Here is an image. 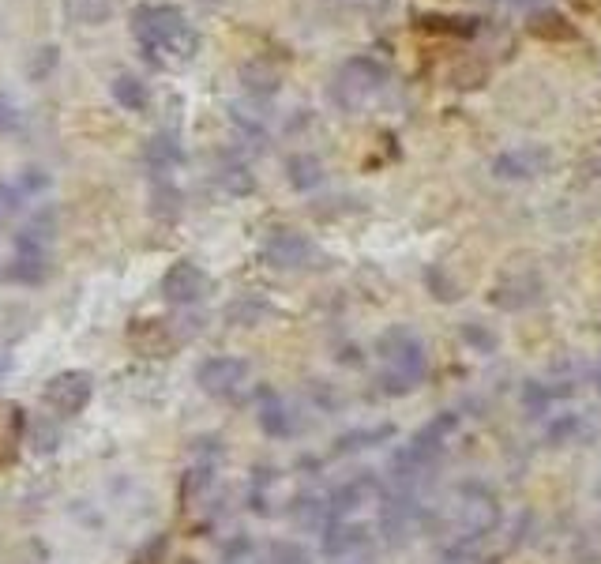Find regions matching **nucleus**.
I'll use <instances>...</instances> for the list:
<instances>
[{"mask_svg":"<svg viewBox=\"0 0 601 564\" xmlns=\"http://www.w3.org/2000/svg\"><path fill=\"white\" fill-rule=\"evenodd\" d=\"M132 34L143 46L147 57H173V61H192L196 49H200V38L188 27V19L181 16V8L173 4H139L132 12Z\"/></svg>","mask_w":601,"mask_h":564,"instance_id":"obj_1","label":"nucleus"},{"mask_svg":"<svg viewBox=\"0 0 601 564\" xmlns=\"http://www.w3.org/2000/svg\"><path fill=\"white\" fill-rule=\"evenodd\" d=\"M380 365H384L387 392H410L425 376V346H421L414 331H387L380 339Z\"/></svg>","mask_w":601,"mask_h":564,"instance_id":"obj_2","label":"nucleus"},{"mask_svg":"<svg viewBox=\"0 0 601 564\" xmlns=\"http://www.w3.org/2000/svg\"><path fill=\"white\" fill-rule=\"evenodd\" d=\"M380 91H384V68L372 61V57L346 61L335 72V87H331V94H335V102H339L342 110H361Z\"/></svg>","mask_w":601,"mask_h":564,"instance_id":"obj_3","label":"nucleus"},{"mask_svg":"<svg viewBox=\"0 0 601 564\" xmlns=\"http://www.w3.org/2000/svg\"><path fill=\"white\" fill-rule=\"evenodd\" d=\"M91 395H94V376L87 369H64V373H57L46 384L42 403L53 414H61V418H76L79 410L91 403Z\"/></svg>","mask_w":601,"mask_h":564,"instance_id":"obj_4","label":"nucleus"},{"mask_svg":"<svg viewBox=\"0 0 601 564\" xmlns=\"http://www.w3.org/2000/svg\"><path fill=\"white\" fill-rule=\"evenodd\" d=\"M248 376H252V369H248L245 358L218 354V358H207L196 369V384L215 399H237L248 388Z\"/></svg>","mask_w":601,"mask_h":564,"instance_id":"obj_5","label":"nucleus"},{"mask_svg":"<svg viewBox=\"0 0 601 564\" xmlns=\"http://www.w3.org/2000/svg\"><path fill=\"white\" fill-rule=\"evenodd\" d=\"M451 512H455V523H459V531L466 534H485L489 527H496V519H500V504L489 489L481 486H463L455 493V504H451Z\"/></svg>","mask_w":601,"mask_h":564,"instance_id":"obj_6","label":"nucleus"},{"mask_svg":"<svg viewBox=\"0 0 601 564\" xmlns=\"http://www.w3.org/2000/svg\"><path fill=\"white\" fill-rule=\"evenodd\" d=\"M207 275H203L200 264H192V260H177V264L162 275V298L170 301V305H196V301L207 294Z\"/></svg>","mask_w":601,"mask_h":564,"instance_id":"obj_7","label":"nucleus"},{"mask_svg":"<svg viewBox=\"0 0 601 564\" xmlns=\"http://www.w3.org/2000/svg\"><path fill=\"white\" fill-rule=\"evenodd\" d=\"M376 504H384V486L376 482V478H354V482H346V486L335 493V504H331V516L335 519H350L354 512L361 508H376Z\"/></svg>","mask_w":601,"mask_h":564,"instance_id":"obj_8","label":"nucleus"},{"mask_svg":"<svg viewBox=\"0 0 601 564\" xmlns=\"http://www.w3.org/2000/svg\"><path fill=\"white\" fill-rule=\"evenodd\" d=\"M49 249L42 245H16V256H12V264H8V279L19 282V286H42L49 279Z\"/></svg>","mask_w":601,"mask_h":564,"instance_id":"obj_9","label":"nucleus"},{"mask_svg":"<svg viewBox=\"0 0 601 564\" xmlns=\"http://www.w3.org/2000/svg\"><path fill=\"white\" fill-rule=\"evenodd\" d=\"M263 256H267V260H271L275 267H286V271H293V267L309 264L312 245H309V237H301L297 230H278V234H271V241H267Z\"/></svg>","mask_w":601,"mask_h":564,"instance_id":"obj_10","label":"nucleus"},{"mask_svg":"<svg viewBox=\"0 0 601 564\" xmlns=\"http://www.w3.org/2000/svg\"><path fill=\"white\" fill-rule=\"evenodd\" d=\"M549 162L545 151L538 147H526V151H508V155H500L493 162V173L496 177H504V181H515V177H534Z\"/></svg>","mask_w":601,"mask_h":564,"instance_id":"obj_11","label":"nucleus"},{"mask_svg":"<svg viewBox=\"0 0 601 564\" xmlns=\"http://www.w3.org/2000/svg\"><path fill=\"white\" fill-rule=\"evenodd\" d=\"M181 158H185V151H181L177 136H170V132H158V136H151V140H147V147H143V162H147V166H151L155 173L173 170Z\"/></svg>","mask_w":601,"mask_h":564,"instance_id":"obj_12","label":"nucleus"},{"mask_svg":"<svg viewBox=\"0 0 601 564\" xmlns=\"http://www.w3.org/2000/svg\"><path fill=\"white\" fill-rule=\"evenodd\" d=\"M260 425L267 437H290V410H286V403L278 399L271 388H263L260 392Z\"/></svg>","mask_w":601,"mask_h":564,"instance_id":"obj_13","label":"nucleus"},{"mask_svg":"<svg viewBox=\"0 0 601 564\" xmlns=\"http://www.w3.org/2000/svg\"><path fill=\"white\" fill-rule=\"evenodd\" d=\"M109 91H113V102H117L121 110H128V113H143V110H147V102H151L147 83H143L139 76H128V72L113 79V87H109Z\"/></svg>","mask_w":601,"mask_h":564,"instance_id":"obj_14","label":"nucleus"},{"mask_svg":"<svg viewBox=\"0 0 601 564\" xmlns=\"http://www.w3.org/2000/svg\"><path fill=\"white\" fill-rule=\"evenodd\" d=\"M369 546V538H365V531L357 527V523H346V519H339V527H331V534H327L324 549L331 553V557H350V553H357V549Z\"/></svg>","mask_w":601,"mask_h":564,"instance_id":"obj_15","label":"nucleus"},{"mask_svg":"<svg viewBox=\"0 0 601 564\" xmlns=\"http://www.w3.org/2000/svg\"><path fill=\"white\" fill-rule=\"evenodd\" d=\"M64 12L79 27H102L113 16V0H64Z\"/></svg>","mask_w":601,"mask_h":564,"instance_id":"obj_16","label":"nucleus"},{"mask_svg":"<svg viewBox=\"0 0 601 564\" xmlns=\"http://www.w3.org/2000/svg\"><path fill=\"white\" fill-rule=\"evenodd\" d=\"M286 173H290V185L301 188V192H309V188H316L324 181L320 158H312V155H293L290 162H286Z\"/></svg>","mask_w":601,"mask_h":564,"instance_id":"obj_17","label":"nucleus"},{"mask_svg":"<svg viewBox=\"0 0 601 564\" xmlns=\"http://www.w3.org/2000/svg\"><path fill=\"white\" fill-rule=\"evenodd\" d=\"M241 79H245L248 94H260V98H267V94L278 91V72L267 61L245 64V68H241Z\"/></svg>","mask_w":601,"mask_h":564,"instance_id":"obj_18","label":"nucleus"},{"mask_svg":"<svg viewBox=\"0 0 601 564\" xmlns=\"http://www.w3.org/2000/svg\"><path fill=\"white\" fill-rule=\"evenodd\" d=\"M530 31L538 34V38H575V27L564 23V16H556V12H538V16L530 19Z\"/></svg>","mask_w":601,"mask_h":564,"instance_id":"obj_19","label":"nucleus"},{"mask_svg":"<svg viewBox=\"0 0 601 564\" xmlns=\"http://www.w3.org/2000/svg\"><path fill=\"white\" fill-rule=\"evenodd\" d=\"M27 440H31V448L38 455H49L57 444H61V433L53 429V422H31V429H27Z\"/></svg>","mask_w":601,"mask_h":564,"instance_id":"obj_20","label":"nucleus"},{"mask_svg":"<svg viewBox=\"0 0 601 564\" xmlns=\"http://www.w3.org/2000/svg\"><path fill=\"white\" fill-rule=\"evenodd\" d=\"M19 125H23V113H19V106L8 98V94H0V136H8V132H19Z\"/></svg>","mask_w":601,"mask_h":564,"instance_id":"obj_21","label":"nucleus"},{"mask_svg":"<svg viewBox=\"0 0 601 564\" xmlns=\"http://www.w3.org/2000/svg\"><path fill=\"white\" fill-rule=\"evenodd\" d=\"M271 561L275 564H309V553L301 546H293V542H278V546H271Z\"/></svg>","mask_w":601,"mask_h":564,"instance_id":"obj_22","label":"nucleus"},{"mask_svg":"<svg viewBox=\"0 0 601 564\" xmlns=\"http://www.w3.org/2000/svg\"><path fill=\"white\" fill-rule=\"evenodd\" d=\"M260 316H263L260 301H237V305H230V320H233V324H256Z\"/></svg>","mask_w":601,"mask_h":564,"instance_id":"obj_23","label":"nucleus"},{"mask_svg":"<svg viewBox=\"0 0 601 564\" xmlns=\"http://www.w3.org/2000/svg\"><path fill=\"white\" fill-rule=\"evenodd\" d=\"M177 211V192L170 185L155 188V215H173Z\"/></svg>","mask_w":601,"mask_h":564,"instance_id":"obj_24","label":"nucleus"},{"mask_svg":"<svg viewBox=\"0 0 601 564\" xmlns=\"http://www.w3.org/2000/svg\"><path fill=\"white\" fill-rule=\"evenodd\" d=\"M49 185V177L42 170H27L23 173V177H19V192H23V196H34V192H38V188H46Z\"/></svg>","mask_w":601,"mask_h":564,"instance_id":"obj_25","label":"nucleus"},{"mask_svg":"<svg viewBox=\"0 0 601 564\" xmlns=\"http://www.w3.org/2000/svg\"><path fill=\"white\" fill-rule=\"evenodd\" d=\"M463 335H466V339H474V343H478L481 350H493V343H496L493 335H481V331L474 328V320H470V324H466V328H463Z\"/></svg>","mask_w":601,"mask_h":564,"instance_id":"obj_26","label":"nucleus"},{"mask_svg":"<svg viewBox=\"0 0 601 564\" xmlns=\"http://www.w3.org/2000/svg\"><path fill=\"white\" fill-rule=\"evenodd\" d=\"M0 376H4V358H0Z\"/></svg>","mask_w":601,"mask_h":564,"instance_id":"obj_27","label":"nucleus"},{"mask_svg":"<svg viewBox=\"0 0 601 564\" xmlns=\"http://www.w3.org/2000/svg\"><path fill=\"white\" fill-rule=\"evenodd\" d=\"M598 392H601V369H598Z\"/></svg>","mask_w":601,"mask_h":564,"instance_id":"obj_28","label":"nucleus"}]
</instances>
